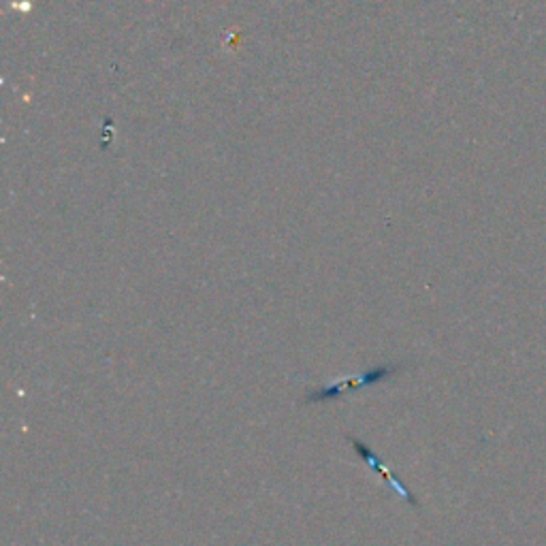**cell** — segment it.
Returning <instances> with one entry per match:
<instances>
[{"label": "cell", "mask_w": 546, "mask_h": 546, "mask_svg": "<svg viewBox=\"0 0 546 546\" xmlns=\"http://www.w3.org/2000/svg\"><path fill=\"white\" fill-rule=\"evenodd\" d=\"M401 367L399 365H393V367H374L365 374H359V376H352V378H346V380H340L327 389H318V391H312L310 395H306L303 403H318V401H329V399H338L342 397L344 393L348 391H355V389H361V386H369V384H376L380 380H386L391 376H395Z\"/></svg>", "instance_id": "cell-1"}, {"label": "cell", "mask_w": 546, "mask_h": 546, "mask_svg": "<svg viewBox=\"0 0 546 546\" xmlns=\"http://www.w3.org/2000/svg\"><path fill=\"white\" fill-rule=\"evenodd\" d=\"M348 442L352 444V448H355V452L359 455V459L367 465V467H372L393 491H397L399 495H401V499L403 501H408L410 506H418V499L412 495V491H408L401 482H399V478H397V474H393V472H389L384 465H382V461H380V457L365 444V442H361V440H357L355 435H348Z\"/></svg>", "instance_id": "cell-2"}]
</instances>
